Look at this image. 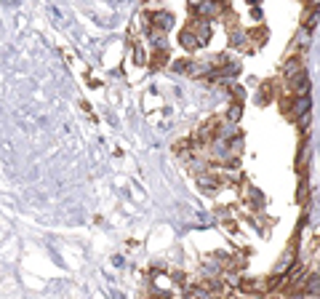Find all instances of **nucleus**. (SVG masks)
Returning <instances> with one entry per match:
<instances>
[{"instance_id":"nucleus-1","label":"nucleus","mask_w":320,"mask_h":299,"mask_svg":"<svg viewBox=\"0 0 320 299\" xmlns=\"http://www.w3.org/2000/svg\"><path fill=\"white\" fill-rule=\"evenodd\" d=\"M291 91L296 93V96H307L309 93V78H307V72H299L296 78H291Z\"/></svg>"},{"instance_id":"nucleus-2","label":"nucleus","mask_w":320,"mask_h":299,"mask_svg":"<svg viewBox=\"0 0 320 299\" xmlns=\"http://www.w3.org/2000/svg\"><path fill=\"white\" fill-rule=\"evenodd\" d=\"M309 112V96H296V102L291 105V118H302V115H307Z\"/></svg>"},{"instance_id":"nucleus-3","label":"nucleus","mask_w":320,"mask_h":299,"mask_svg":"<svg viewBox=\"0 0 320 299\" xmlns=\"http://www.w3.org/2000/svg\"><path fill=\"white\" fill-rule=\"evenodd\" d=\"M224 8V3H219V0H205V3L197 8V14H200L203 19H208V16H216Z\"/></svg>"},{"instance_id":"nucleus-4","label":"nucleus","mask_w":320,"mask_h":299,"mask_svg":"<svg viewBox=\"0 0 320 299\" xmlns=\"http://www.w3.org/2000/svg\"><path fill=\"white\" fill-rule=\"evenodd\" d=\"M179 43H182L187 51H195L197 45H200V40H197V35H195L192 30H184V32H182V37H179Z\"/></svg>"},{"instance_id":"nucleus-5","label":"nucleus","mask_w":320,"mask_h":299,"mask_svg":"<svg viewBox=\"0 0 320 299\" xmlns=\"http://www.w3.org/2000/svg\"><path fill=\"white\" fill-rule=\"evenodd\" d=\"M195 35H197V40H200V45H205V43H208V37H211V24L205 22V19H203V22H197L195 24Z\"/></svg>"},{"instance_id":"nucleus-6","label":"nucleus","mask_w":320,"mask_h":299,"mask_svg":"<svg viewBox=\"0 0 320 299\" xmlns=\"http://www.w3.org/2000/svg\"><path fill=\"white\" fill-rule=\"evenodd\" d=\"M299 72H304L302 70V62L299 59H291L288 64H286V70H283V75H286V80H291V78H296Z\"/></svg>"},{"instance_id":"nucleus-7","label":"nucleus","mask_w":320,"mask_h":299,"mask_svg":"<svg viewBox=\"0 0 320 299\" xmlns=\"http://www.w3.org/2000/svg\"><path fill=\"white\" fill-rule=\"evenodd\" d=\"M152 24L160 27V30H168V27L174 24V19H171V14H166V11H163V14H155V16H152Z\"/></svg>"},{"instance_id":"nucleus-8","label":"nucleus","mask_w":320,"mask_h":299,"mask_svg":"<svg viewBox=\"0 0 320 299\" xmlns=\"http://www.w3.org/2000/svg\"><path fill=\"white\" fill-rule=\"evenodd\" d=\"M291 265H294V251H286V257L280 259V265H278V270H275V273H278V275H283Z\"/></svg>"},{"instance_id":"nucleus-9","label":"nucleus","mask_w":320,"mask_h":299,"mask_svg":"<svg viewBox=\"0 0 320 299\" xmlns=\"http://www.w3.org/2000/svg\"><path fill=\"white\" fill-rule=\"evenodd\" d=\"M304 294H309V296H320V278H312V280H307V286H304Z\"/></svg>"},{"instance_id":"nucleus-10","label":"nucleus","mask_w":320,"mask_h":299,"mask_svg":"<svg viewBox=\"0 0 320 299\" xmlns=\"http://www.w3.org/2000/svg\"><path fill=\"white\" fill-rule=\"evenodd\" d=\"M315 24H317V8H309L304 14V30H312Z\"/></svg>"},{"instance_id":"nucleus-11","label":"nucleus","mask_w":320,"mask_h":299,"mask_svg":"<svg viewBox=\"0 0 320 299\" xmlns=\"http://www.w3.org/2000/svg\"><path fill=\"white\" fill-rule=\"evenodd\" d=\"M240 118V105H235L232 110H230V120H238Z\"/></svg>"},{"instance_id":"nucleus-12","label":"nucleus","mask_w":320,"mask_h":299,"mask_svg":"<svg viewBox=\"0 0 320 299\" xmlns=\"http://www.w3.org/2000/svg\"><path fill=\"white\" fill-rule=\"evenodd\" d=\"M205 3V0H190V8H192V11H197V8H200Z\"/></svg>"},{"instance_id":"nucleus-13","label":"nucleus","mask_w":320,"mask_h":299,"mask_svg":"<svg viewBox=\"0 0 320 299\" xmlns=\"http://www.w3.org/2000/svg\"><path fill=\"white\" fill-rule=\"evenodd\" d=\"M307 123H309V112H307V115H302V118H299V126H302V128H307Z\"/></svg>"},{"instance_id":"nucleus-14","label":"nucleus","mask_w":320,"mask_h":299,"mask_svg":"<svg viewBox=\"0 0 320 299\" xmlns=\"http://www.w3.org/2000/svg\"><path fill=\"white\" fill-rule=\"evenodd\" d=\"M163 62H166V54H157V56H155V67H160Z\"/></svg>"},{"instance_id":"nucleus-15","label":"nucleus","mask_w":320,"mask_h":299,"mask_svg":"<svg viewBox=\"0 0 320 299\" xmlns=\"http://www.w3.org/2000/svg\"><path fill=\"white\" fill-rule=\"evenodd\" d=\"M309 3H312V8H317V6H320V0H309Z\"/></svg>"}]
</instances>
